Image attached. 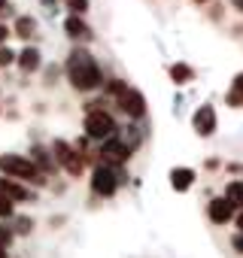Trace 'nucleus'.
<instances>
[{
    "label": "nucleus",
    "instance_id": "obj_25",
    "mask_svg": "<svg viewBox=\"0 0 243 258\" xmlns=\"http://www.w3.org/2000/svg\"><path fill=\"white\" fill-rule=\"evenodd\" d=\"M10 243H13V231H10V228H4V225H0V246L7 249Z\"/></svg>",
    "mask_w": 243,
    "mask_h": 258
},
{
    "label": "nucleus",
    "instance_id": "obj_19",
    "mask_svg": "<svg viewBox=\"0 0 243 258\" xmlns=\"http://www.w3.org/2000/svg\"><path fill=\"white\" fill-rule=\"evenodd\" d=\"M67 10H70V16H85L88 0H67Z\"/></svg>",
    "mask_w": 243,
    "mask_h": 258
},
{
    "label": "nucleus",
    "instance_id": "obj_13",
    "mask_svg": "<svg viewBox=\"0 0 243 258\" xmlns=\"http://www.w3.org/2000/svg\"><path fill=\"white\" fill-rule=\"evenodd\" d=\"M195 179H198V173H195L192 167H173V170H170V185H173V191H189V188L195 185Z\"/></svg>",
    "mask_w": 243,
    "mask_h": 258
},
{
    "label": "nucleus",
    "instance_id": "obj_20",
    "mask_svg": "<svg viewBox=\"0 0 243 258\" xmlns=\"http://www.w3.org/2000/svg\"><path fill=\"white\" fill-rule=\"evenodd\" d=\"M125 88H128V85H125V79H109V82H106V91H109L112 97H118Z\"/></svg>",
    "mask_w": 243,
    "mask_h": 258
},
{
    "label": "nucleus",
    "instance_id": "obj_10",
    "mask_svg": "<svg viewBox=\"0 0 243 258\" xmlns=\"http://www.w3.org/2000/svg\"><path fill=\"white\" fill-rule=\"evenodd\" d=\"M207 216L213 225H225L228 219H234V204L228 198H213L210 207H207Z\"/></svg>",
    "mask_w": 243,
    "mask_h": 258
},
{
    "label": "nucleus",
    "instance_id": "obj_4",
    "mask_svg": "<svg viewBox=\"0 0 243 258\" xmlns=\"http://www.w3.org/2000/svg\"><path fill=\"white\" fill-rule=\"evenodd\" d=\"M122 185V170L118 167H109V164H97L94 173H91V191L97 198H112Z\"/></svg>",
    "mask_w": 243,
    "mask_h": 258
},
{
    "label": "nucleus",
    "instance_id": "obj_12",
    "mask_svg": "<svg viewBox=\"0 0 243 258\" xmlns=\"http://www.w3.org/2000/svg\"><path fill=\"white\" fill-rule=\"evenodd\" d=\"M16 61H19V70H22V73H37V70H40V64H43L40 49H34V46L22 49V52L16 55Z\"/></svg>",
    "mask_w": 243,
    "mask_h": 258
},
{
    "label": "nucleus",
    "instance_id": "obj_21",
    "mask_svg": "<svg viewBox=\"0 0 243 258\" xmlns=\"http://www.w3.org/2000/svg\"><path fill=\"white\" fill-rule=\"evenodd\" d=\"M16 213V207H13V201H7L4 195H0V219H10Z\"/></svg>",
    "mask_w": 243,
    "mask_h": 258
},
{
    "label": "nucleus",
    "instance_id": "obj_22",
    "mask_svg": "<svg viewBox=\"0 0 243 258\" xmlns=\"http://www.w3.org/2000/svg\"><path fill=\"white\" fill-rule=\"evenodd\" d=\"M13 61H16V55H13L7 46H0V67H10Z\"/></svg>",
    "mask_w": 243,
    "mask_h": 258
},
{
    "label": "nucleus",
    "instance_id": "obj_15",
    "mask_svg": "<svg viewBox=\"0 0 243 258\" xmlns=\"http://www.w3.org/2000/svg\"><path fill=\"white\" fill-rule=\"evenodd\" d=\"M28 158L37 164V170H40V173H52V170H55V158H52L46 149H40V146H34Z\"/></svg>",
    "mask_w": 243,
    "mask_h": 258
},
{
    "label": "nucleus",
    "instance_id": "obj_16",
    "mask_svg": "<svg viewBox=\"0 0 243 258\" xmlns=\"http://www.w3.org/2000/svg\"><path fill=\"white\" fill-rule=\"evenodd\" d=\"M13 31H16V37L31 40V37L37 34V19H31V16H19V19H16V25H13Z\"/></svg>",
    "mask_w": 243,
    "mask_h": 258
},
{
    "label": "nucleus",
    "instance_id": "obj_11",
    "mask_svg": "<svg viewBox=\"0 0 243 258\" xmlns=\"http://www.w3.org/2000/svg\"><path fill=\"white\" fill-rule=\"evenodd\" d=\"M64 34H67L70 40H91V37H94L91 28L82 22V16H67V19H64Z\"/></svg>",
    "mask_w": 243,
    "mask_h": 258
},
{
    "label": "nucleus",
    "instance_id": "obj_5",
    "mask_svg": "<svg viewBox=\"0 0 243 258\" xmlns=\"http://www.w3.org/2000/svg\"><path fill=\"white\" fill-rule=\"evenodd\" d=\"M131 146L122 140L118 134H112V137H106V140H100V161L103 164H109V167H122V164H128V158H131Z\"/></svg>",
    "mask_w": 243,
    "mask_h": 258
},
{
    "label": "nucleus",
    "instance_id": "obj_1",
    "mask_svg": "<svg viewBox=\"0 0 243 258\" xmlns=\"http://www.w3.org/2000/svg\"><path fill=\"white\" fill-rule=\"evenodd\" d=\"M64 70H67V79H70V85H73L76 91H94V88L103 85L100 64L94 61V55H91L88 49H73V52L67 55Z\"/></svg>",
    "mask_w": 243,
    "mask_h": 258
},
{
    "label": "nucleus",
    "instance_id": "obj_17",
    "mask_svg": "<svg viewBox=\"0 0 243 258\" xmlns=\"http://www.w3.org/2000/svg\"><path fill=\"white\" fill-rule=\"evenodd\" d=\"M170 79H173V85H189L192 79H195V70L189 67V64H170Z\"/></svg>",
    "mask_w": 243,
    "mask_h": 258
},
{
    "label": "nucleus",
    "instance_id": "obj_9",
    "mask_svg": "<svg viewBox=\"0 0 243 258\" xmlns=\"http://www.w3.org/2000/svg\"><path fill=\"white\" fill-rule=\"evenodd\" d=\"M0 195H4L7 201H13V204H19V201H34L37 195L34 191H28L25 188V182H19V179H10V176H0Z\"/></svg>",
    "mask_w": 243,
    "mask_h": 258
},
{
    "label": "nucleus",
    "instance_id": "obj_28",
    "mask_svg": "<svg viewBox=\"0 0 243 258\" xmlns=\"http://www.w3.org/2000/svg\"><path fill=\"white\" fill-rule=\"evenodd\" d=\"M0 10H7V0H0Z\"/></svg>",
    "mask_w": 243,
    "mask_h": 258
},
{
    "label": "nucleus",
    "instance_id": "obj_3",
    "mask_svg": "<svg viewBox=\"0 0 243 258\" xmlns=\"http://www.w3.org/2000/svg\"><path fill=\"white\" fill-rule=\"evenodd\" d=\"M82 127H85V137L88 140H106V137L118 134V124H115V118L106 109H88Z\"/></svg>",
    "mask_w": 243,
    "mask_h": 258
},
{
    "label": "nucleus",
    "instance_id": "obj_26",
    "mask_svg": "<svg viewBox=\"0 0 243 258\" xmlns=\"http://www.w3.org/2000/svg\"><path fill=\"white\" fill-rule=\"evenodd\" d=\"M237 228H240V231H243V213H240V216H237Z\"/></svg>",
    "mask_w": 243,
    "mask_h": 258
},
{
    "label": "nucleus",
    "instance_id": "obj_8",
    "mask_svg": "<svg viewBox=\"0 0 243 258\" xmlns=\"http://www.w3.org/2000/svg\"><path fill=\"white\" fill-rule=\"evenodd\" d=\"M192 127L198 131V137H213L216 131V106L213 103H201L192 115Z\"/></svg>",
    "mask_w": 243,
    "mask_h": 258
},
{
    "label": "nucleus",
    "instance_id": "obj_23",
    "mask_svg": "<svg viewBox=\"0 0 243 258\" xmlns=\"http://www.w3.org/2000/svg\"><path fill=\"white\" fill-rule=\"evenodd\" d=\"M31 225H34L31 219H16V231H13V234H28V231H31Z\"/></svg>",
    "mask_w": 243,
    "mask_h": 258
},
{
    "label": "nucleus",
    "instance_id": "obj_29",
    "mask_svg": "<svg viewBox=\"0 0 243 258\" xmlns=\"http://www.w3.org/2000/svg\"><path fill=\"white\" fill-rule=\"evenodd\" d=\"M195 4H204V0H195Z\"/></svg>",
    "mask_w": 243,
    "mask_h": 258
},
{
    "label": "nucleus",
    "instance_id": "obj_7",
    "mask_svg": "<svg viewBox=\"0 0 243 258\" xmlns=\"http://www.w3.org/2000/svg\"><path fill=\"white\" fill-rule=\"evenodd\" d=\"M115 103H118L122 112H125L128 118H134V121H140V118L146 115V97H143V91H137V88H131V85L115 97Z\"/></svg>",
    "mask_w": 243,
    "mask_h": 258
},
{
    "label": "nucleus",
    "instance_id": "obj_6",
    "mask_svg": "<svg viewBox=\"0 0 243 258\" xmlns=\"http://www.w3.org/2000/svg\"><path fill=\"white\" fill-rule=\"evenodd\" d=\"M52 158H55V164H61L70 176H79L82 173V167H85V158L76 152V146H70L67 140H55L52 143Z\"/></svg>",
    "mask_w": 243,
    "mask_h": 258
},
{
    "label": "nucleus",
    "instance_id": "obj_14",
    "mask_svg": "<svg viewBox=\"0 0 243 258\" xmlns=\"http://www.w3.org/2000/svg\"><path fill=\"white\" fill-rule=\"evenodd\" d=\"M225 103H228L231 109H240V106H243V70L234 76V82H231V88H228V94H225Z\"/></svg>",
    "mask_w": 243,
    "mask_h": 258
},
{
    "label": "nucleus",
    "instance_id": "obj_27",
    "mask_svg": "<svg viewBox=\"0 0 243 258\" xmlns=\"http://www.w3.org/2000/svg\"><path fill=\"white\" fill-rule=\"evenodd\" d=\"M234 7H237V10H240V13H243V0H234Z\"/></svg>",
    "mask_w": 243,
    "mask_h": 258
},
{
    "label": "nucleus",
    "instance_id": "obj_24",
    "mask_svg": "<svg viewBox=\"0 0 243 258\" xmlns=\"http://www.w3.org/2000/svg\"><path fill=\"white\" fill-rule=\"evenodd\" d=\"M231 249H234L237 255H243V231H237V234L231 237Z\"/></svg>",
    "mask_w": 243,
    "mask_h": 258
},
{
    "label": "nucleus",
    "instance_id": "obj_2",
    "mask_svg": "<svg viewBox=\"0 0 243 258\" xmlns=\"http://www.w3.org/2000/svg\"><path fill=\"white\" fill-rule=\"evenodd\" d=\"M0 173L10 176V179H19V182H34V185H43V173L37 170V164L28 158V155H16V152H4L0 155Z\"/></svg>",
    "mask_w": 243,
    "mask_h": 258
},
{
    "label": "nucleus",
    "instance_id": "obj_18",
    "mask_svg": "<svg viewBox=\"0 0 243 258\" xmlns=\"http://www.w3.org/2000/svg\"><path fill=\"white\" fill-rule=\"evenodd\" d=\"M225 198L234 204V210H237V207L243 210V179H231L228 188H225Z\"/></svg>",
    "mask_w": 243,
    "mask_h": 258
}]
</instances>
